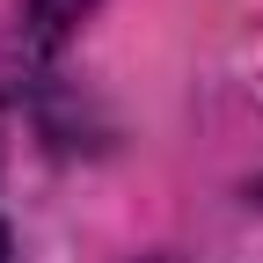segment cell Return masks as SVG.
<instances>
[{
	"label": "cell",
	"instance_id": "cell-2",
	"mask_svg": "<svg viewBox=\"0 0 263 263\" xmlns=\"http://www.w3.org/2000/svg\"><path fill=\"white\" fill-rule=\"evenodd\" d=\"M0 263H15V241H8V227H0Z\"/></svg>",
	"mask_w": 263,
	"mask_h": 263
},
{
	"label": "cell",
	"instance_id": "cell-1",
	"mask_svg": "<svg viewBox=\"0 0 263 263\" xmlns=\"http://www.w3.org/2000/svg\"><path fill=\"white\" fill-rule=\"evenodd\" d=\"M88 8H95V0H29V22H37V37H44V44H59Z\"/></svg>",
	"mask_w": 263,
	"mask_h": 263
}]
</instances>
